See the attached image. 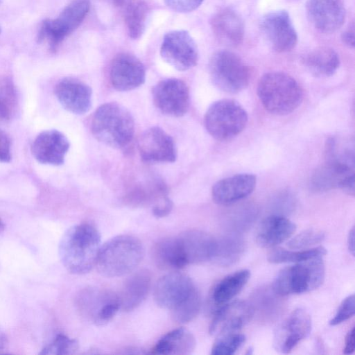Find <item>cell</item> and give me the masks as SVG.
<instances>
[{"label": "cell", "mask_w": 355, "mask_h": 355, "mask_svg": "<svg viewBox=\"0 0 355 355\" xmlns=\"http://www.w3.org/2000/svg\"><path fill=\"white\" fill-rule=\"evenodd\" d=\"M144 257V248L141 241L134 236L122 234L101 246L95 266L101 275L116 277L135 270Z\"/></svg>", "instance_id": "cell-3"}, {"label": "cell", "mask_w": 355, "mask_h": 355, "mask_svg": "<svg viewBox=\"0 0 355 355\" xmlns=\"http://www.w3.org/2000/svg\"><path fill=\"white\" fill-rule=\"evenodd\" d=\"M173 209V202L168 196L159 200L153 207V213L155 216L162 218L170 214Z\"/></svg>", "instance_id": "cell-41"}, {"label": "cell", "mask_w": 355, "mask_h": 355, "mask_svg": "<svg viewBox=\"0 0 355 355\" xmlns=\"http://www.w3.org/2000/svg\"><path fill=\"white\" fill-rule=\"evenodd\" d=\"M93 136L103 144L114 148H123L132 140L134 119L123 105L106 103L94 112L91 121Z\"/></svg>", "instance_id": "cell-4"}, {"label": "cell", "mask_w": 355, "mask_h": 355, "mask_svg": "<svg viewBox=\"0 0 355 355\" xmlns=\"http://www.w3.org/2000/svg\"><path fill=\"white\" fill-rule=\"evenodd\" d=\"M0 2H1V0H0Z\"/></svg>", "instance_id": "cell-51"}, {"label": "cell", "mask_w": 355, "mask_h": 355, "mask_svg": "<svg viewBox=\"0 0 355 355\" xmlns=\"http://www.w3.org/2000/svg\"><path fill=\"white\" fill-rule=\"evenodd\" d=\"M138 150L141 158L146 162L173 163L177 158L173 139L157 126L143 132L138 141Z\"/></svg>", "instance_id": "cell-16"}, {"label": "cell", "mask_w": 355, "mask_h": 355, "mask_svg": "<svg viewBox=\"0 0 355 355\" xmlns=\"http://www.w3.org/2000/svg\"><path fill=\"white\" fill-rule=\"evenodd\" d=\"M153 258L157 266L164 270L175 271L187 266L177 237L157 241L153 249Z\"/></svg>", "instance_id": "cell-28"}, {"label": "cell", "mask_w": 355, "mask_h": 355, "mask_svg": "<svg viewBox=\"0 0 355 355\" xmlns=\"http://www.w3.org/2000/svg\"><path fill=\"white\" fill-rule=\"evenodd\" d=\"M258 97L269 112L287 115L296 110L303 99V91L290 75L280 71L265 73L257 85Z\"/></svg>", "instance_id": "cell-5"}, {"label": "cell", "mask_w": 355, "mask_h": 355, "mask_svg": "<svg viewBox=\"0 0 355 355\" xmlns=\"http://www.w3.org/2000/svg\"><path fill=\"white\" fill-rule=\"evenodd\" d=\"M3 229H4V225L0 219V233L3 230Z\"/></svg>", "instance_id": "cell-49"}, {"label": "cell", "mask_w": 355, "mask_h": 355, "mask_svg": "<svg viewBox=\"0 0 355 355\" xmlns=\"http://www.w3.org/2000/svg\"><path fill=\"white\" fill-rule=\"evenodd\" d=\"M296 230L292 221L280 214L264 218L259 225L255 240L262 248H272L290 238Z\"/></svg>", "instance_id": "cell-24"}, {"label": "cell", "mask_w": 355, "mask_h": 355, "mask_svg": "<svg viewBox=\"0 0 355 355\" xmlns=\"http://www.w3.org/2000/svg\"><path fill=\"white\" fill-rule=\"evenodd\" d=\"M322 258L299 262L281 270L271 288L281 297L318 288L322 284L325 275L324 263Z\"/></svg>", "instance_id": "cell-6"}, {"label": "cell", "mask_w": 355, "mask_h": 355, "mask_svg": "<svg viewBox=\"0 0 355 355\" xmlns=\"http://www.w3.org/2000/svg\"><path fill=\"white\" fill-rule=\"evenodd\" d=\"M154 299L159 306L169 310L178 323L193 320L201 306L200 293L191 279L178 271H171L157 280Z\"/></svg>", "instance_id": "cell-1"}, {"label": "cell", "mask_w": 355, "mask_h": 355, "mask_svg": "<svg viewBox=\"0 0 355 355\" xmlns=\"http://www.w3.org/2000/svg\"><path fill=\"white\" fill-rule=\"evenodd\" d=\"M245 341V336L237 332L218 336L212 346L211 354H234L243 345Z\"/></svg>", "instance_id": "cell-35"}, {"label": "cell", "mask_w": 355, "mask_h": 355, "mask_svg": "<svg viewBox=\"0 0 355 355\" xmlns=\"http://www.w3.org/2000/svg\"><path fill=\"white\" fill-rule=\"evenodd\" d=\"M69 146V140L61 132L48 130L35 137L31 152L35 159L42 164L60 166L64 162Z\"/></svg>", "instance_id": "cell-20"}, {"label": "cell", "mask_w": 355, "mask_h": 355, "mask_svg": "<svg viewBox=\"0 0 355 355\" xmlns=\"http://www.w3.org/2000/svg\"><path fill=\"white\" fill-rule=\"evenodd\" d=\"M90 0H73L54 19L44 20L38 33V41L47 40L55 51L66 37L73 33L89 12Z\"/></svg>", "instance_id": "cell-9"}, {"label": "cell", "mask_w": 355, "mask_h": 355, "mask_svg": "<svg viewBox=\"0 0 355 355\" xmlns=\"http://www.w3.org/2000/svg\"><path fill=\"white\" fill-rule=\"evenodd\" d=\"M354 295L352 294L342 301L335 315L329 321V324L336 326L352 318L354 314Z\"/></svg>", "instance_id": "cell-39"}, {"label": "cell", "mask_w": 355, "mask_h": 355, "mask_svg": "<svg viewBox=\"0 0 355 355\" xmlns=\"http://www.w3.org/2000/svg\"><path fill=\"white\" fill-rule=\"evenodd\" d=\"M341 39L345 44L353 48L354 46V31L353 27L343 32Z\"/></svg>", "instance_id": "cell-44"}, {"label": "cell", "mask_w": 355, "mask_h": 355, "mask_svg": "<svg viewBox=\"0 0 355 355\" xmlns=\"http://www.w3.org/2000/svg\"><path fill=\"white\" fill-rule=\"evenodd\" d=\"M277 295L271 288L261 289L254 293L252 309L257 308L265 317L272 318L278 313L280 306Z\"/></svg>", "instance_id": "cell-36"}, {"label": "cell", "mask_w": 355, "mask_h": 355, "mask_svg": "<svg viewBox=\"0 0 355 355\" xmlns=\"http://www.w3.org/2000/svg\"><path fill=\"white\" fill-rule=\"evenodd\" d=\"M261 30L272 49L277 52L290 51L297 44V32L289 14L284 10L266 14L261 21Z\"/></svg>", "instance_id": "cell-13"}, {"label": "cell", "mask_w": 355, "mask_h": 355, "mask_svg": "<svg viewBox=\"0 0 355 355\" xmlns=\"http://www.w3.org/2000/svg\"><path fill=\"white\" fill-rule=\"evenodd\" d=\"M311 187L319 191L340 189L349 195L354 194V163L328 158L315 170L311 178Z\"/></svg>", "instance_id": "cell-12"}, {"label": "cell", "mask_w": 355, "mask_h": 355, "mask_svg": "<svg viewBox=\"0 0 355 355\" xmlns=\"http://www.w3.org/2000/svg\"><path fill=\"white\" fill-rule=\"evenodd\" d=\"M160 55L166 63L182 71L195 67L199 56L194 40L183 30L170 31L164 36Z\"/></svg>", "instance_id": "cell-10"}, {"label": "cell", "mask_w": 355, "mask_h": 355, "mask_svg": "<svg viewBox=\"0 0 355 355\" xmlns=\"http://www.w3.org/2000/svg\"><path fill=\"white\" fill-rule=\"evenodd\" d=\"M18 104L17 90L12 78L0 76V118L9 120L15 114Z\"/></svg>", "instance_id": "cell-34"}, {"label": "cell", "mask_w": 355, "mask_h": 355, "mask_svg": "<svg viewBox=\"0 0 355 355\" xmlns=\"http://www.w3.org/2000/svg\"><path fill=\"white\" fill-rule=\"evenodd\" d=\"M110 78L114 88L125 92L142 85L146 80V69L135 55L121 53L116 55L110 65Z\"/></svg>", "instance_id": "cell-17"}, {"label": "cell", "mask_w": 355, "mask_h": 355, "mask_svg": "<svg viewBox=\"0 0 355 355\" xmlns=\"http://www.w3.org/2000/svg\"><path fill=\"white\" fill-rule=\"evenodd\" d=\"M112 3L116 6H122L125 0H111Z\"/></svg>", "instance_id": "cell-47"}, {"label": "cell", "mask_w": 355, "mask_h": 355, "mask_svg": "<svg viewBox=\"0 0 355 355\" xmlns=\"http://www.w3.org/2000/svg\"><path fill=\"white\" fill-rule=\"evenodd\" d=\"M78 348V343L75 339L65 335L59 334L40 352L41 354L64 355L71 354Z\"/></svg>", "instance_id": "cell-38"}, {"label": "cell", "mask_w": 355, "mask_h": 355, "mask_svg": "<svg viewBox=\"0 0 355 355\" xmlns=\"http://www.w3.org/2000/svg\"><path fill=\"white\" fill-rule=\"evenodd\" d=\"M254 311L251 304L243 301H234L222 305L212 318L209 327V334L220 336L237 332L252 318Z\"/></svg>", "instance_id": "cell-18"}, {"label": "cell", "mask_w": 355, "mask_h": 355, "mask_svg": "<svg viewBox=\"0 0 355 355\" xmlns=\"http://www.w3.org/2000/svg\"><path fill=\"white\" fill-rule=\"evenodd\" d=\"M203 0H164L166 5L178 12H190L197 9Z\"/></svg>", "instance_id": "cell-40"}, {"label": "cell", "mask_w": 355, "mask_h": 355, "mask_svg": "<svg viewBox=\"0 0 355 355\" xmlns=\"http://www.w3.org/2000/svg\"><path fill=\"white\" fill-rule=\"evenodd\" d=\"M303 63L311 73L318 77L334 75L340 65L338 54L329 47H319L303 58Z\"/></svg>", "instance_id": "cell-29"}, {"label": "cell", "mask_w": 355, "mask_h": 355, "mask_svg": "<svg viewBox=\"0 0 355 355\" xmlns=\"http://www.w3.org/2000/svg\"><path fill=\"white\" fill-rule=\"evenodd\" d=\"M209 71L214 84L227 93L240 92L250 83L248 67L238 55L230 51L215 52L210 58Z\"/></svg>", "instance_id": "cell-8"}, {"label": "cell", "mask_w": 355, "mask_h": 355, "mask_svg": "<svg viewBox=\"0 0 355 355\" xmlns=\"http://www.w3.org/2000/svg\"><path fill=\"white\" fill-rule=\"evenodd\" d=\"M348 249L352 256H354V226H353L349 232L347 237Z\"/></svg>", "instance_id": "cell-45"}, {"label": "cell", "mask_w": 355, "mask_h": 355, "mask_svg": "<svg viewBox=\"0 0 355 355\" xmlns=\"http://www.w3.org/2000/svg\"><path fill=\"white\" fill-rule=\"evenodd\" d=\"M324 238L323 231L315 228L308 229L292 238L287 243V246L291 249L307 248L321 243Z\"/></svg>", "instance_id": "cell-37"}, {"label": "cell", "mask_w": 355, "mask_h": 355, "mask_svg": "<svg viewBox=\"0 0 355 355\" xmlns=\"http://www.w3.org/2000/svg\"><path fill=\"white\" fill-rule=\"evenodd\" d=\"M6 338L4 333L0 329V354H2L6 348Z\"/></svg>", "instance_id": "cell-46"}, {"label": "cell", "mask_w": 355, "mask_h": 355, "mask_svg": "<svg viewBox=\"0 0 355 355\" xmlns=\"http://www.w3.org/2000/svg\"><path fill=\"white\" fill-rule=\"evenodd\" d=\"M193 335L185 328L173 329L163 336L150 349L152 354L187 355L196 347Z\"/></svg>", "instance_id": "cell-27"}, {"label": "cell", "mask_w": 355, "mask_h": 355, "mask_svg": "<svg viewBox=\"0 0 355 355\" xmlns=\"http://www.w3.org/2000/svg\"><path fill=\"white\" fill-rule=\"evenodd\" d=\"M306 10L311 23L323 33L336 31L345 19V10L341 0H308Z\"/></svg>", "instance_id": "cell-19"}, {"label": "cell", "mask_w": 355, "mask_h": 355, "mask_svg": "<svg viewBox=\"0 0 355 355\" xmlns=\"http://www.w3.org/2000/svg\"><path fill=\"white\" fill-rule=\"evenodd\" d=\"M245 250V243L241 236L236 234H227L216 239L211 260L219 266H229L241 259Z\"/></svg>", "instance_id": "cell-32"}, {"label": "cell", "mask_w": 355, "mask_h": 355, "mask_svg": "<svg viewBox=\"0 0 355 355\" xmlns=\"http://www.w3.org/2000/svg\"><path fill=\"white\" fill-rule=\"evenodd\" d=\"M151 285V274L146 269L133 272L125 281L119 297L120 309L132 311L146 299Z\"/></svg>", "instance_id": "cell-26"}, {"label": "cell", "mask_w": 355, "mask_h": 355, "mask_svg": "<svg viewBox=\"0 0 355 355\" xmlns=\"http://www.w3.org/2000/svg\"><path fill=\"white\" fill-rule=\"evenodd\" d=\"M326 254L327 250L322 246L301 251H291L278 248L271 250L268 254L267 259L269 262L273 263H299L315 258L322 257Z\"/></svg>", "instance_id": "cell-33"}, {"label": "cell", "mask_w": 355, "mask_h": 355, "mask_svg": "<svg viewBox=\"0 0 355 355\" xmlns=\"http://www.w3.org/2000/svg\"><path fill=\"white\" fill-rule=\"evenodd\" d=\"M1 27H0V34H1Z\"/></svg>", "instance_id": "cell-50"}, {"label": "cell", "mask_w": 355, "mask_h": 355, "mask_svg": "<svg viewBox=\"0 0 355 355\" xmlns=\"http://www.w3.org/2000/svg\"><path fill=\"white\" fill-rule=\"evenodd\" d=\"M177 237L187 264L200 263L211 260L216 239L210 234L198 230H189Z\"/></svg>", "instance_id": "cell-23"}, {"label": "cell", "mask_w": 355, "mask_h": 355, "mask_svg": "<svg viewBox=\"0 0 355 355\" xmlns=\"http://www.w3.org/2000/svg\"><path fill=\"white\" fill-rule=\"evenodd\" d=\"M152 96L156 107L165 115L180 117L189 110V88L180 79L171 78L160 80L153 87Z\"/></svg>", "instance_id": "cell-11"}, {"label": "cell", "mask_w": 355, "mask_h": 355, "mask_svg": "<svg viewBox=\"0 0 355 355\" xmlns=\"http://www.w3.org/2000/svg\"><path fill=\"white\" fill-rule=\"evenodd\" d=\"M78 306L84 315L98 326L107 324L120 309L118 295L96 288L83 291L78 299Z\"/></svg>", "instance_id": "cell-14"}, {"label": "cell", "mask_w": 355, "mask_h": 355, "mask_svg": "<svg viewBox=\"0 0 355 355\" xmlns=\"http://www.w3.org/2000/svg\"><path fill=\"white\" fill-rule=\"evenodd\" d=\"M10 139L7 134L0 130V162H8L11 159Z\"/></svg>", "instance_id": "cell-42"}, {"label": "cell", "mask_w": 355, "mask_h": 355, "mask_svg": "<svg viewBox=\"0 0 355 355\" xmlns=\"http://www.w3.org/2000/svg\"><path fill=\"white\" fill-rule=\"evenodd\" d=\"M256 184V175L252 173H239L225 178L214 184L211 190L213 200L220 205L235 203L250 195Z\"/></svg>", "instance_id": "cell-22"}, {"label": "cell", "mask_w": 355, "mask_h": 355, "mask_svg": "<svg viewBox=\"0 0 355 355\" xmlns=\"http://www.w3.org/2000/svg\"><path fill=\"white\" fill-rule=\"evenodd\" d=\"M253 353V349L252 347H250L247 352H245V354H252Z\"/></svg>", "instance_id": "cell-48"}, {"label": "cell", "mask_w": 355, "mask_h": 355, "mask_svg": "<svg viewBox=\"0 0 355 355\" xmlns=\"http://www.w3.org/2000/svg\"><path fill=\"white\" fill-rule=\"evenodd\" d=\"M211 26L216 37L225 45L235 46L242 42L244 24L234 10L225 8L218 11L212 17Z\"/></svg>", "instance_id": "cell-25"}, {"label": "cell", "mask_w": 355, "mask_h": 355, "mask_svg": "<svg viewBox=\"0 0 355 355\" xmlns=\"http://www.w3.org/2000/svg\"><path fill=\"white\" fill-rule=\"evenodd\" d=\"M250 277V271L238 270L220 280L213 288L210 300L215 306L223 305L237 295Z\"/></svg>", "instance_id": "cell-30"}, {"label": "cell", "mask_w": 355, "mask_h": 355, "mask_svg": "<svg viewBox=\"0 0 355 355\" xmlns=\"http://www.w3.org/2000/svg\"><path fill=\"white\" fill-rule=\"evenodd\" d=\"M55 94L63 107L71 113L83 114L91 107L92 89L79 79H62L55 86Z\"/></svg>", "instance_id": "cell-21"}, {"label": "cell", "mask_w": 355, "mask_h": 355, "mask_svg": "<svg viewBox=\"0 0 355 355\" xmlns=\"http://www.w3.org/2000/svg\"><path fill=\"white\" fill-rule=\"evenodd\" d=\"M312 327L309 313L302 308L293 311L277 327L273 338L274 347L279 353H290L310 334Z\"/></svg>", "instance_id": "cell-15"}, {"label": "cell", "mask_w": 355, "mask_h": 355, "mask_svg": "<svg viewBox=\"0 0 355 355\" xmlns=\"http://www.w3.org/2000/svg\"><path fill=\"white\" fill-rule=\"evenodd\" d=\"M354 351V327H352L351 330L347 333L345 341V347L343 349V354H351Z\"/></svg>", "instance_id": "cell-43"}, {"label": "cell", "mask_w": 355, "mask_h": 355, "mask_svg": "<svg viewBox=\"0 0 355 355\" xmlns=\"http://www.w3.org/2000/svg\"><path fill=\"white\" fill-rule=\"evenodd\" d=\"M121 7L129 36L134 40L140 38L150 13L148 3L145 0H125Z\"/></svg>", "instance_id": "cell-31"}, {"label": "cell", "mask_w": 355, "mask_h": 355, "mask_svg": "<svg viewBox=\"0 0 355 355\" xmlns=\"http://www.w3.org/2000/svg\"><path fill=\"white\" fill-rule=\"evenodd\" d=\"M248 116L236 101L221 99L212 103L204 116V125L215 139L225 141L239 135L245 128Z\"/></svg>", "instance_id": "cell-7"}, {"label": "cell", "mask_w": 355, "mask_h": 355, "mask_svg": "<svg viewBox=\"0 0 355 355\" xmlns=\"http://www.w3.org/2000/svg\"><path fill=\"white\" fill-rule=\"evenodd\" d=\"M101 248V235L92 224L80 223L62 235L58 253L63 266L70 273L83 275L96 265Z\"/></svg>", "instance_id": "cell-2"}]
</instances>
